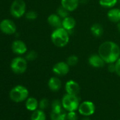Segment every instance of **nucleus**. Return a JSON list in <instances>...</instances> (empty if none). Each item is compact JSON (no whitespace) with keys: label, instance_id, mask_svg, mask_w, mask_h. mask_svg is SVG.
I'll use <instances>...</instances> for the list:
<instances>
[{"label":"nucleus","instance_id":"f257e3e1","mask_svg":"<svg viewBox=\"0 0 120 120\" xmlns=\"http://www.w3.org/2000/svg\"><path fill=\"white\" fill-rule=\"evenodd\" d=\"M98 53L105 63H115L120 58V47L112 41H106L100 45Z\"/></svg>","mask_w":120,"mask_h":120},{"label":"nucleus","instance_id":"f03ea898","mask_svg":"<svg viewBox=\"0 0 120 120\" xmlns=\"http://www.w3.org/2000/svg\"><path fill=\"white\" fill-rule=\"evenodd\" d=\"M51 41L52 44L59 48L66 46L69 42V32L62 27L54 29L51 34Z\"/></svg>","mask_w":120,"mask_h":120},{"label":"nucleus","instance_id":"7ed1b4c3","mask_svg":"<svg viewBox=\"0 0 120 120\" xmlns=\"http://www.w3.org/2000/svg\"><path fill=\"white\" fill-rule=\"evenodd\" d=\"M62 103L64 110L67 112L76 111L80 105V98L76 95L66 94L62 99Z\"/></svg>","mask_w":120,"mask_h":120},{"label":"nucleus","instance_id":"20e7f679","mask_svg":"<svg viewBox=\"0 0 120 120\" xmlns=\"http://www.w3.org/2000/svg\"><path fill=\"white\" fill-rule=\"evenodd\" d=\"M28 90L22 85L16 86L9 93L10 98L16 103H20L26 100L28 98Z\"/></svg>","mask_w":120,"mask_h":120},{"label":"nucleus","instance_id":"39448f33","mask_svg":"<svg viewBox=\"0 0 120 120\" xmlns=\"http://www.w3.org/2000/svg\"><path fill=\"white\" fill-rule=\"evenodd\" d=\"M26 4L23 0H14L10 8V12L13 17L20 18L25 14Z\"/></svg>","mask_w":120,"mask_h":120},{"label":"nucleus","instance_id":"423d86ee","mask_svg":"<svg viewBox=\"0 0 120 120\" xmlns=\"http://www.w3.org/2000/svg\"><path fill=\"white\" fill-rule=\"evenodd\" d=\"M28 68L27 60L23 57H16L14 58L11 63V70L17 75L24 73Z\"/></svg>","mask_w":120,"mask_h":120},{"label":"nucleus","instance_id":"0eeeda50","mask_svg":"<svg viewBox=\"0 0 120 120\" xmlns=\"http://www.w3.org/2000/svg\"><path fill=\"white\" fill-rule=\"evenodd\" d=\"M78 111L80 115L85 117H89L95 113V105L92 101H86L80 103Z\"/></svg>","mask_w":120,"mask_h":120},{"label":"nucleus","instance_id":"6e6552de","mask_svg":"<svg viewBox=\"0 0 120 120\" xmlns=\"http://www.w3.org/2000/svg\"><path fill=\"white\" fill-rule=\"evenodd\" d=\"M0 30L6 34H13L16 32V25L10 19H4L0 22Z\"/></svg>","mask_w":120,"mask_h":120},{"label":"nucleus","instance_id":"1a4fd4ad","mask_svg":"<svg viewBox=\"0 0 120 120\" xmlns=\"http://www.w3.org/2000/svg\"><path fill=\"white\" fill-rule=\"evenodd\" d=\"M69 67L66 62L60 61L54 65L52 72L57 76H65L69 72Z\"/></svg>","mask_w":120,"mask_h":120},{"label":"nucleus","instance_id":"9d476101","mask_svg":"<svg viewBox=\"0 0 120 120\" xmlns=\"http://www.w3.org/2000/svg\"><path fill=\"white\" fill-rule=\"evenodd\" d=\"M65 91L68 94L78 96V94L80 93L81 87L77 82L73 79H70L65 84Z\"/></svg>","mask_w":120,"mask_h":120},{"label":"nucleus","instance_id":"9b49d317","mask_svg":"<svg viewBox=\"0 0 120 120\" xmlns=\"http://www.w3.org/2000/svg\"><path fill=\"white\" fill-rule=\"evenodd\" d=\"M11 49L14 53L17 55H23L27 52L28 48L23 41L17 39L13 41L11 44Z\"/></svg>","mask_w":120,"mask_h":120},{"label":"nucleus","instance_id":"f8f14e48","mask_svg":"<svg viewBox=\"0 0 120 120\" xmlns=\"http://www.w3.org/2000/svg\"><path fill=\"white\" fill-rule=\"evenodd\" d=\"M88 63L91 66L95 68H101L106 64L104 60L100 57L98 53H94L89 56Z\"/></svg>","mask_w":120,"mask_h":120},{"label":"nucleus","instance_id":"ddd939ff","mask_svg":"<svg viewBox=\"0 0 120 120\" xmlns=\"http://www.w3.org/2000/svg\"><path fill=\"white\" fill-rule=\"evenodd\" d=\"M47 22L54 29L59 28L62 26V18H60L57 13H52L48 16Z\"/></svg>","mask_w":120,"mask_h":120},{"label":"nucleus","instance_id":"4468645a","mask_svg":"<svg viewBox=\"0 0 120 120\" xmlns=\"http://www.w3.org/2000/svg\"><path fill=\"white\" fill-rule=\"evenodd\" d=\"M80 4V0H61V5L69 12L77 9Z\"/></svg>","mask_w":120,"mask_h":120},{"label":"nucleus","instance_id":"2eb2a0df","mask_svg":"<svg viewBox=\"0 0 120 120\" xmlns=\"http://www.w3.org/2000/svg\"><path fill=\"white\" fill-rule=\"evenodd\" d=\"M76 20L71 17V16H68L62 19V27L64 29H65L66 31H68L69 32H70L71 31H72L74 27H76Z\"/></svg>","mask_w":120,"mask_h":120},{"label":"nucleus","instance_id":"dca6fc26","mask_svg":"<svg viewBox=\"0 0 120 120\" xmlns=\"http://www.w3.org/2000/svg\"><path fill=\"white\" fill-rule=\"evenodd\" d=\"M48 87L50 91L57 92L62 88V82L57 77H52L48 81Z\"/></svg>","mask_w":120,"mask_h":120},{"label":"nucleus","instance_id":"f3484780","mask_svg":"<svg viewBox=\"0 0 120 120\" xmlns=\"http://www.w3.org/2000/svg\"><path fill=\"white\" fill-rule=\"evenodd\" d=\"M108 20L112 22L118 23L120 22V8H112L109 10L107 14Z\"/></svg>","mask_w":120,"mask_h":120},{"label":"nucleus","instance_id":"a211bd4d","mask_svg":"<svg viewBox=\"0 0 120 120\" xmlns=\"http://www.w3.org/2000/svg\"><path fill=\"white\" fill-rule=\"evenodd\" d=\"M25 107L29 111L34 112L39 108V102L34 97H29L27 98L25 102Z\"/></svg>","mask_w":120,"mask_h":120},{"label":"nucleus","instance_id":"6ab92c4d","mask_svg":"<svg viewBox=\"0 0 120 120\" xmlns=\"http://www.w3.org/2000/svg\"><path fill=\"white\" fill-rule=\"evenodd\" d=\"M91 32L92 34L95 37H100L104 32L103 27L98 22L93 23L91 27Z\"/></svg>","mask_w":120,"mask_h":120},{"label":"nucleus","instance_id":"aec40b11","mask_svg":"<svg viewBox=\"0 0 120 120\" xmlns=\"http://www.w3.org/2000/svg\"><path fill=\"white\" fill-rule=\"evenodd\" d=\"M50 119L51 120H67V113L64 110L58 112H51Z\"/></svg>","mask_w":120,"mask_h":120},{"label":"nucleus","instance_id":"412c9836","mask_svg":"<svg viewBox=\"0 0 120 120\" xmlns=\"http://www.w3.org/2000/svg\"><path fill=\"white\" fill-rule=\"evenodd\" d=\"M30 119L31 120H46V115L44 110H36L33 112Z\"/></svg>","mask_w":120,"mask_h":120},{"label":"nucleus","instance_id":"4be33fe9","mask_svg":"<svg viewBox=\"0 0 120 120\" xmlns=\"http://www.w3.org/2000/svg\"><path fill=\"white\" fill-rule=\"evenodd\" d=\"M118 0H99V4L106 8H112L117 4Z\"/></svg>","mask_w":120,"mask_h":120},{"label":"nucleus","instance_id":"5701e85b","mask_svg":"<svg viewBox=\"0 0 120 120\" xmlns=\"http://www.w3.org/2000/svg\"><path fill=\"white\" fill-rule=\"evenodd\" d=\"M51 108H52V112H61L64 110L62 106V101L59 100H54L52 102Z\"/></svg>","mask_w":120,"mask_h":120},{"label":"nucleus","instance_id":"b1692460","mask_svg":"<svg viewBox=\"0 0 120 120\" xmlns=\"http://www.w3.org/2000/svg\"><path fill=\"white\" fill-rule=\"evenodd\" d=\"M57 14L63 19L69 15V11L67 9H66L64 7H63L62 5H60L57 9Z\"/></svg>","mask_w":120,"mask_h":120},{"label":"nucleus","instance_id":"393cba45","mask_svg":"<svg viewBox=\"0 0 120 120\" xmlns=\"http://www.w3.org/2000/svg\"><path fill=\"white\" fill-rule=\"evenodd\" d=\"M79 57L76 55H71L66 58V63L69 66H75L79 63Z\"/></svg>","mask_w":120,"mask_h":120},{"label":"nucleus","instance_id":"a878e982","mask_svg":"<svg viewBox=\"0 0 120 120\" xmlns=\"http://www.w3.org/2000/svg\"><path fill=\"white\" fill-rule=\"evenodd\" d=\"M37 58V53L35 51H33V50L28 52L25 56V59L28 61L35 60Z\"/></svg>","mask_w":120,"mask_h":120},{"label":"nucleus","instance_id":"bb28decb","mask_svg":"<svg viewBox=\"0 0 120 120\" xmlns=\"http://www.w3.org/2000/svg\"><path fill=\"white\" fill-rule=\"evenodd\" d=\"M26 19L30 20H35L37 18V13L34 11H29L25 14Z\"/></svg>","mask_w":120,"mask_h":120},{"label":"nucleus","instance_id":"cd10ccee","mask_svg":"<svg viewBox=\"0 0 120 120\" xmlns=\"http://www.w3.org/2000/svg\"><path fill=\"white\" fill-rule=\"evenodd\" d=\"M48 105H49V101L45 98H42L39 102V109L40 110H45L48 107Z\"/></svg>","mask_w":120,"mask_h":120},{"label":"nucleus","instance_id":"c85d7f7f","mask_svg":"<svg viewBox=\"0 0 120 120\" xmlns=\"http://www.w3.org/2000/svg\"><path fill=\"white\" fill-rule=\"evenodd\" d=\"M67 120H78V115L76 111L67 112Z\"/></svg>","mask_w":120,"mask_h":120},{"label":"nucleus","instance_id":"c756f323","mask_svg":"<svg viewBox=\"0 0 120 120\" xmlns=\"http://www.w3.org/2000/svg\"><path fill=\"white\" fill-rule=\"evenodd\" d=\"M115 73L120 77V58L115 63Z\"/></svg>","mask_w":120,"mask_h":120},{"label":"nucleus","instance_id":"7c9ffc66","mask_svg":"<svg viewBox=\"0 0 120 120\" xmlns=\"http://www.w3.org/2000/svg\"><path fill=\"white\" fill-rule=\"evenodd\" d=\"M108 70L111 73L115 72V63H110V64H108Z\"/></svg>","mask_w":120,"mask_h":120},{"label":"nucleus","instance_id":"2f4dec72","mask_svg":"<svg viewBox=\"0 0 120 120\" xmlns=\"http://www.w3.org/2000/svg\"><path fill=\"white\" fill-rule=\"evenodd\" d=\"M117 30H118V31L120 32V22H119L117 23Z\"/></svg>","mask_w":120,"mask_h":120},{"label":"nucleus","instance_id":"473e14b6","mask_svg":"<svg viewBox=\"0 0 120 120\" xmlns=\"http://www.w3.org/2000/svg\"><path fill=\"white\" fill-rule=\"evenodd\" d=\"M91 120L89 118H88V117H86V118H84L83 120Z\"/></svg>","mask_w":120,"mask_h":120},{"label":"nucleus","instance_id":"72a5a7b5","mask_svg":"<svg viewBox=\"0 0 120 120\" xmlns=\"http://www.w3.org/2000/svg\"></svg>","mask_w":120,"mask_h":120}]
</instances>
